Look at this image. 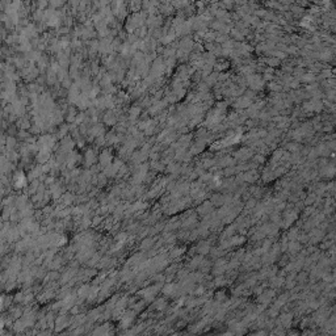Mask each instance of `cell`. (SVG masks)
<instances>
[{"label":"cell","mask_w":336,"mask_h":336,"mask_svg":"<svg viewBox=\"0 0 336 336\" xmlns=\"http://www.w3.org/2000/svg\"><path fill=\"white\" fill-rule=\"evenodd\" d=\"M49 4V0H38V8L39 9H45Z\"/></svg>","instance_id":"10"},{"label":"cell","mask_w":336,"mask_h":336,"mask_svg":"<svg viewBox=\"0 0 336 336\" xmlns=\"http://www.w3.org/2000/svg\"><path fill=\"white\" fill-rule=\"evenodd\" d=\"M160 8L161 13L166 15V16H171V15L175 13V8L172 7V4H163V5H159Z\"/></svg>","instance_id":"1"},{"label":"cell","mask_w":336,"mask_h":336,"mask_svg":"<svg viewBox=\"0 0 336 336\" xmlns=\"http://www.w3.org/2000/svg\"><path fill=\"white\" fill-rule=\"evenodd\" d=\"M68 1H70V4H71L72 7H78V5H79V1H80V0H68Z\"/></svg>","instance_id":"14"},{"label":"cell","mask_w":336,"mask_h":336,"mask_svg":"<svg viewBox=\"0 0 336 336\" xmlns=\"http://www.w3.org/2000/svg\"><path fill=\"white\" fill-rule=\"evenodd\" d=\"M198 251H200L201 253H207V252L210 251L209 244H207V243H202V244H200V246H198Z\"/></svg>","instance_id":"5"},{"label":"cell","mask_w":336,"mask_h":336,"mask_svg":"<svg viewBox=\"0 0 336 336\" xmlns=\"http://www.w3.org/2000/svg\"><path fill=\"white\" fill-rule=\"evenodd\" d=\"M269 88H271L272 91H276V92H277V91H281V89H282V87H281V85H279L277 83H273V81H272V83L269 84Z\"/></svg>","instance_id":"11"},{"label":"cell","mask_w":336,"mask_h":336,"mask_svg":"<svg viewBox=\"0 0 336 336\" xmlns=\"http://www.w3.org/2000/svg\"><path fill=\"white\" fill-rule=\"evenodd\" d=\"M196 7L200 9V13H202L205 11V4H204V0H197L196 1Z\"/></svg>","instance_id":"7"},{"label":"cell","mask_w":336,"mask_h":336,"mask_svg":"<svg viewBox=\"0 0 336 336\" xmlns=\"http://www.w3.org/2000/svg\"><path fill=\"white\" fill-rule=\"evenodd\" d=\"M315 80V75L313 72H308V74H303L302 75V81L305 83H311V81Z\"/></svg>","instance_id":"4"},{"label":"cell","mask_w":336,"mask_h":336,"mask_svg":"<svg viewBox=\"0 0 336 336\" xmlns=\"http://www.w3.org/2000/svg\"><path fill=\"white\" fill-rule=\"evenodd\" d=\"M181 251H183L181 248H176V249H173L172 253H171V256H172V257H176L177 255H180V253H181Z\"/></svg>","instance_id":"13"},{"label":"cell","mask_w":336,"mask_h":336,"mask_svg":"<svg viewBox=\"0 0 336 336\" xmlns=\"http://www.w3.org/2000/svg\"><path fill=\"white\" fill-rule=\"evenodd\" d=\"M168 171L172 172V173H175V172H177V171H180V167L177 166V164H169V166H168Z\"/></svg>","instance_id":"9"},{"label":"cell","mask_w":336,"mask_h":336,"mask_svg":"<svg viewBox=\"0 0 336 336\" xmlns=\"http://www.w3.org/2000/svg\"><path fill=\"white\" fill-rule=\"evenodd\" d=\"M289 249H290V252H293V251H298L299 249V244L295 242V243H292L289 246Z\"/></svg>","instance_id":"12"},{"label":"cell","mask_w":336,"mask_h":336,"mask_svg":"<svg viewBox=\"0 0 336 336\" xmlns=\"http://www.w3.org/2000/svg\"><path fill=\"white\" fill-rule=\"evenodd\" d=\"M204 146H205V143L201 140V142L196 143V145L193 146V147L191 148V154H197V152H201L204 150Z\"/></svg>","instance_id":"2"},{"label":"cell","mask_w":336,"mask_h":336,"mask_svg":"<svg viewBox=\"0 0 336 336\" xmlns=\"http://www.w3.org/2000/svg\"><path fill=\"white\" fill-rule=\"evenodd\" d=\"M265 62H267V65L269 66V67H277V66L280 65V59H277L276 57H271V58H268V59L265 60Z\"/></svg>","instance_id":"3"},{"label":"cell","mask_w":336,"mask_h":336,"mask_svg":"<svg viewBox=\"0 0 336 336\" xmlns=\"http://www.w3.org/2000/svg\"><path fill=\"white\" fill-rule=\"evenodd\" d=\"M204 1H209V3H212V1H213V0H204Z\"/></svg>","instance_id":"15"},{"label":"cell","mask_w":336,"mask_h":336,"mask_svg":"<svg viewBox=\"0 0 336 336\" xmlns=\"http://www.w3.org/2000/svg\"><path fill=\"white\" fill-rule=\"evenodd\" d=\"M267 12L268 11H265V9H255L253 11V15H255L256 17H264L265 15H267Z\"/></svg>","instance_id":"6"},{"label":"cell","mask_w":336,"mask_h":336,"mask_svg":"<svg viewBox=\"0 0 336 336\" xmlns=\"http://www.w3.org/2000/svg\"><path fill=\"white\" fill-rule=\"evenodd\" d=\"M298 147L299 146L297 143H289V145H286V148H288L289 151H298Z\"/></svg>","instance_id":"8"}]
</instances>
